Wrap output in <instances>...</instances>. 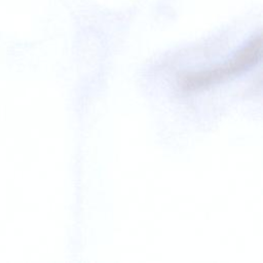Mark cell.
Listing matches in <instances>:
<instances>
[{"label": "cell", "mask_w": 263, "mask_h": 263, "mask_svg": "<svg viewBox=\"0 0 263 263\" xmlns=\"http://www.w3.org/2000/svg\"><path fill=\"white\" fill-rule=\"evenodd\" d=\"M261 52L262 40L261 36H258L241 48L231 60L208 70L183 73L180 75L178 83L184 91H196L206 88L252 68L261 59Z\"/></svg>", "instance_id": "cell-1"}]
</instances>
